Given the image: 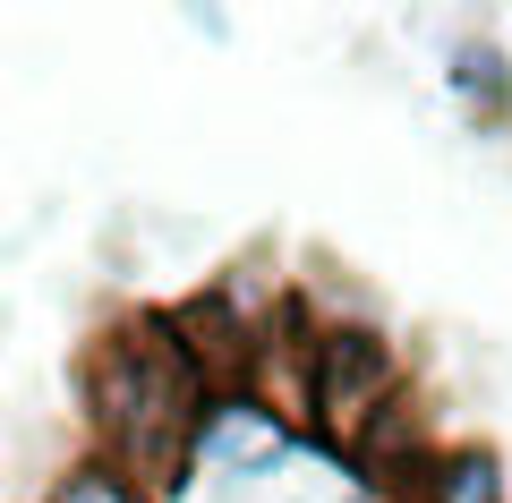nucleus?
Returning a JSON list of instances; mask_svg holds the SVG:
<instances>
[{"mask_svg":"<svg viewBox=\"0 0 512 503\" xmlns=\"http://www.w3.org/2000/svg\"><path fill=\"white\" fill-rule=\"evenodd\" d=\"M205 376L188 367L171 316H137L128 333H111L103 350L86 359V410L94 427L111 435V452L146 469L154 486H180V452H197V427H205Z\"/></svg>","mask_w":512,"mask_h":503,"instance_id":"f257e3e1","label":"nucleus"},{"mask_svg":"<svg viewBox=\"0 0 512 503\" xmlns=\"http://www.w3.org/2000/svg\"><path fill=\"white\" fill-rule=\"evenodd\" d=\"M402 401H410V393H402V359H393V342H384V333H367V324H333V333H316L308 410H316V427H325L333 452H350V461H359L367 435L402 410Z\"/></svg>","mask_w":512,"mask_h":503,"instance_id":"f03ea898","label":"nucleus"},{"mask_svg":"<svg viewBox=\"0 0 512 503\" xmlns=\"http://www.w3.org/2000/svg\"><path fill=\"white\" fill-rule=\"evenodd\" d=\"M291 461V427H282L265 401L248 393H222L205 401V427H197V469H214V478H274V469Z\"/></svg>","mask_w":512,"mask_h":503,"instance_id":"7ed1b4c3","label":"nucleus"},{"mask_svg":"<svg viewBox=\"0 0 512 503\" xmlns=\"http://www.w3.org/2000/svg\"><path fill=\"white\" fill-rule=\"evenodd\" d=\"M171 333H180V350H188V367L205 376V393H239V376H248V359H256V333L231 316V290H205V299H188L180 316H171Z\"/></svg>","mask_w":512,"mask_h":503,"instance_id":"20e7f679","label":"nucleus"},{"mask_svg":"<svg viewBox=\"0 0 512 503\" xmlns=\"http://www.w3.org/2000/svg\"><path fill=\"white\" fill-rule=\"evenodd\" d=\"M419 495H427V503H504V478H495V461L470 444V452H444V461H427Z\"/></svg>","mask_w":512,"mask_h":503,"instance_id":"39448f33","label":"nucleus"},{"mask_svg":"<svg viewBox=\"0 0 512 503\" xmlns=\"http://www.w3.org/2000/svg\"><path fill=\"white\" fill-rule=\"evenodd\" d=\"M453 86L470 94V103L504 111V94H512V77H504V52H495V43H461V52H453Z\"/></svg>","mask_w":512,"mask_h":503,"instance_id":"423d86ee","label":"nucleus"},{"mask_svg":"<svg viewBox=\"0 0 512 503\" xmlns=\"http://www.w3.org/2000/svg\"><path fill=\"white\" fill-rule=\"evenodd\" d=\"M52 503H146V495H137L111 461H86V469H69V478L52 486Z\"/></svg>","mask_w":512,"mask_h":503,"instance_id":"0eeeda50","label":"nucleus"}]
</instances>
